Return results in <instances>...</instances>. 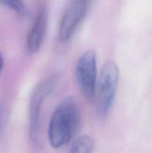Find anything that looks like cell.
<instances>
[{"label": "cell", "mask_w": 152, "mask_h": 153, "mask_svg": "<svg viewBox=\"0 0 152 153\" xmlns=\"http://www.w3.org/2000/svg\"><path fill=\"white\" fill-rule=\"evenodd\" d=\"M80 118L75 100L69 97L63 100L54 111L49 121L48 138L51 146L59 149L66 145L79 128Z\"/></svg>", "instance_id": "cell-1"}, {"label": "cell", "mask_w": 152, "mask_h": 153, "mask_svg": "<svg viewBox=\"0 0 152 153\" xmlns=\"http://www.w3.org/2000/svg\"><path fill=\"white\" fill-rule=\"evenodd\" d=\"M119 68L112 60L106 61L101 67L95 88L96 110L98 117H107L110 113L117 92Z\"/></svg>", "instance_id": "cell-2"}, {"label": "cell", "mask_w": 152, "mask_h": 153, "mask_svg": "<svg viewBox=\"0 0 152 153\" xmlns=\"http://www.w3.org/2000/svg\"><path fill=\"white\" fill-rule=\"evenodd\" d=\"M76 83L87 101L95 98L97 76V57L95 51L86 50L83 52L76 63L75 70Z\"/></svg>", "instance_id": "cell-3"}, {"label": "cell", "mask_w": 152, "mask_h": 153, "mask_svg": "<svg viewBox=\"0 0 152 153\" xmlns=\"http://www.w3.org/2000/svg\"><path fill=\"white\" fill-rule=\"evenodd\" d=\"M89 0H70L61 19L58 38L61 42L68 41L86 17Z\"/></svg>", "instance_id": "cell-4"}, {"label": "cell", "mask_w": 152, "mask_h": 153, "mask_svg": "<svg viewBox=\"0 0 152 153\" xmlns=\"http://www.w3.org/2000/svg\"><path fill=\"white\" fill-rule=\"evenodd\" d=\"M58 79L55 76L43 81L34 89L29 105V136L32 142L38 139L40 114L45 100L53 91Z\"/></svg>", "instance_id": "cell-5"}, {"label": "cell", "mask_w": 152, "mask_h": 153, "mask_svg": "<svg viewBox=\"0 0 152 153\" xmlns=\"http://www.w3.org/2000/svg\"><path fill=\"white\" fill-rule=\"evenodd\" d=\"M47 25V11L46 8L41 7L36 16L34 24L27 37V48L31 53H37L41 48L46 37Z\"/></svg>", "instance_id": "cell-6"}, {"label": "cell", "mask_w": 152, "mask_h": 153, "mask_svg": "<svg viewBox=\"0 0 152 153\" xmlns=\"http://www.w3.org/2000/svg\"><path fill=\"white\" fill-rule=\"evenodd\" d=\"M93 149L94 142L92 137L83 135L75 140L69 153H92Z\"/></svg>", "instance_id": "cell-7"}, {"label": "cell", "mask_w": 152, "mask_h": 153, "mask_svg": "<svg viewBox=\"0 0 152 153\" xmlns=\"http://www.w3.org/2000/svg\"><path fill=\"white\" fill-rule=\"evenodd\" d=\"M0 3L13 9L19 16H24L26 13L25 5L22 0H0Z\"/></svg>", "instance_id": "cell-8"}, {"label": "cell", "mask_w": 152, "mask_h": 153, "mask_svg": "<svg viewBox=\"0 0 152 153\" xmlns=\"http://www.w3.org/2000/svg\"><path fill=\"white\" fill-rule=\"evenodd\" d=\"M3 67V57L1 55V52H0V73H1V70H2Z\"/></svg>", "instance_id": "cell-9"}]
</instances>
